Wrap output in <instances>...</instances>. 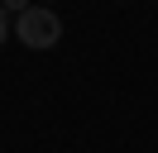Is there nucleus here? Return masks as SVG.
<instances>
[{"label": "nucleus", "instance_id": "obj_1", "mask_svg": "<svg viewBox=\"0 0 158 153\" xmlns=\"http://www.w3.org/2000/svg\"><path fill=\"white\" fill-rule=\"evenodd\" d=\"M15 38H19L24 48H58L62 38V19L53 14V5H29L24 14H15Z\"/></svg>", "mask_w": 158, "mask_h": 153}, {"label": "nucleus", "instance_id": "obj_2", "mask_svg": "<svg viewBox=\"0 0 158 153\" xmlns=\"http://www.w3.org/2000/svg\"><path fill=\"white\" fill-rule=\"evenodd\" d=\"M29 5H34V0H0V10H5V14H24Z\"/></svg>", "mask_w": 158, "mask_h": 153}, {"label": "nucleus", "instance_id": "obj_3", "mask_svg": "<svg viewBox=\"0 0 158 153\" xmlns=\"http://www.w3.org/2000/svg\"><path fill=\"white\" fill-rule=\"evenodd\" d=\"M5 38H10V14L0 10V48H5Z\"/></svg>", "mask_w": 158, "mask_h": 153}]
</instances>
